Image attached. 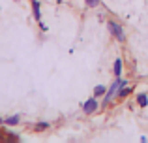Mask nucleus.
<instances>
[{"label": "nucleus", "mask_w": 148, "mask_h": 143, "mask_svg": "<svg viewBox=\"0 0 148 143\" xmlns=\"http://www.w3.org/2000/svg\"><path fill=\"white\" fill-rule=\"evenodd\" d=\"M135 102H137L141 107H146L148 106V94H145V92H139V94L135 96Z\"/></svg>", "instance_id": "423d86ee"}, {"label": "nucleus", "mask_w": 148, "mask_h": 143, "mask_svg": "<svg viewBox=\"0 0 148 143\" xmlns=\"http://www.w3.org/2000/svg\"><path fill=\"white\" fill-rule=\"evenodd\" d=\"M49 122H45V121H41V122H36L34 124V132H45V130H49Z\"/></svg>", "instance_id": "0eeeda50"}, {"label": "nucleus", "mask_w": 148, "mask_h": 143, "mask_svg": "<svg viewBox=\"0 0 148 143\" xmlns=\"http://www.w3.org/2000/svg\"><path fill=\"white\" fill-rule=\"evenodd\" d=\"M131 92H133V87L126 85V87H122V88H118V90H116V96H114V98L116 100H124V98H127Z\"/></svg>", "instance_id": "7ed1b4c3"}, {"label": "nucleus", "mask_w": 148, "mask_h": 143, "mask_svg": "<svg viewBox=\"0 0 148 143\" xmlns=\"http://www.w3.org/2000/svg\"><path fill=\"white\" fill-rule=\"evenodd\" d=\"M32 13L36 21H41V4L40 0H32Z\"/></svg>", "instance_id": "20e7f679"}, {"label": "nucleus", "mask_w": 148, "mask_h": 143, "mask_svg": "<svg viewBox=\"0 0 148 143\" xmlns=\"http://www.w3.org/2000/svg\"><path fill=\"white\" fill-rule=\"evenodd\" d=\"M122 70H124L122 59H116L114 64H112V73H114V77H120V75H122Z\"/></svg>", "instance_id": "39448f33"}, {"label": "nucleus", "mask_w": 148, "mask_h": 143, "mask_svg": "<svg viewBox=\"0 0 148 143\" xmlns=\"http://www.w3.org/2000/svg\"><path fill=\"white\" fill-rule=\"evenodd\" d=\"M19 121H21V117H19V115H11V117L4 119V122H6L8 126H15V124H19Z\"/></svg>", "instance_id": "6e6552de"}, {"label": "nucleus", "mask_w": 148, "mask_h": 143, "mask_svg": "<svg viewBox=\"0 0 148 143\" xmlns=\"http://www.w3.org/2000/svg\"><path fill=\"white\" fill-rule=\"evenodd\" d=\"M107 26H109V32H111L112 36H114L116 40L120 41V44H124V41H126V36H124L122 26H120L116 21H109V23H107Z\"/></svg>", "instance_id": "f257e3e1"}, {"label": "nucleus", "mask_w": 148, "mask_h": 143, "mask_svg": "<svg viewBox=\"0 0 148 143\" xmlns=\"http://www.w3.org/2000/svg\"><path fill=\"white\" fill-rule=\"evenodd\" d=\"M86 2V6L88 8H96V6H99V0H84Z\"/></svg>", "instance_id": "9d476101"}, {"label": "nucleus", "mask_w": 148, "mask_h": 143, "mask_svg": "<svg viewBox=\"0 0 148 143\" xmlns=\"http://www.w3.org/2000/svg\"><path fill=\"white\" fill-rule=\"evenodd\" d=\"M98 107H99V102H98V98H90V100H86L84 102V106H83V111H84V115H92V113H96L98 111Z\"/></svg>", "instance_id": "f03ea898"}, {"label": "nucleus", "mask_w": 148, "mask_h": 143, "mask_svg": "<svg viewBox=\"0 0 148 143\" xmlns=\"http://www.w3.org/2000/svg\"><path fill=\"white\" fill-rule=\"evenodd\" d=\"M105 92H107V88H105V85H98V87L94 88V96H96V98H99V96H103Z\"/></svg>", "instance_id": "1a4fd4ad"}, {"label": "nucleus", "mask_w": 148, "mask_h": 143, "mask_svg": "<svg viewBox=\"0 0 148 143\" xmlns=\"http://www.w3.org/2000/svg\"><path fill=\"white\" fill-rule=\"evenodd\" d=\"M2 122H4V119H0V124H2Z\"/></svg>", "instance_id": "9b49d317"}]
</instances>
